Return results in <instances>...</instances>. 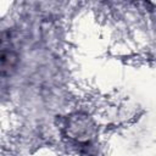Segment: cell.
<instances>
[{"label": "cell", "mask_w": 156, "mask_h": 156, "mask_svg": "<svg viewBox=\"0 0 156 156\" xmlns=\"http://www.w3.org/2000/svg\"><path fill=\"white\" fill-rule=\"evenodd\" d=\"M20 61L18 52L11 41L10 37L0 32V74L1 76H9L11 74Z\"/></svg>", "instance_id": "cell-1"}]
</instances>
